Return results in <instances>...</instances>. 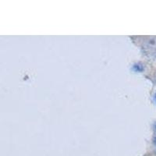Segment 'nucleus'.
<instances>
[{
	"mask_svg": "<svg viewBox=\"0 0 156 156\" xmlns=\"http://www.w3.org/2000/svg\"><path fill=\"white\" fill-rule=\"evenodd\" d=\"M153 100H154V103H155V104H156V93H155V94H154V97H153Z\"/></svg>",
	"mask_w": 156,
	"mask_h": 156,
	"instance_id": "obj_1",
	"label": "nucleus"
},
{
	"mask_svg": "<svg viewBox=\"0 0 156 156\" xmlns=\"http://www.w3.org/2000/svg\"><path fill=\"white\" fill-rule=\"evenodd\" d=\"M155 144H156V139H155Z\"/></svg>",
	"mask_w": 156,
	"mask_h": 156,
	"instance_id": "obj_2",
	"label": "nucleus"
}]
</instances>
